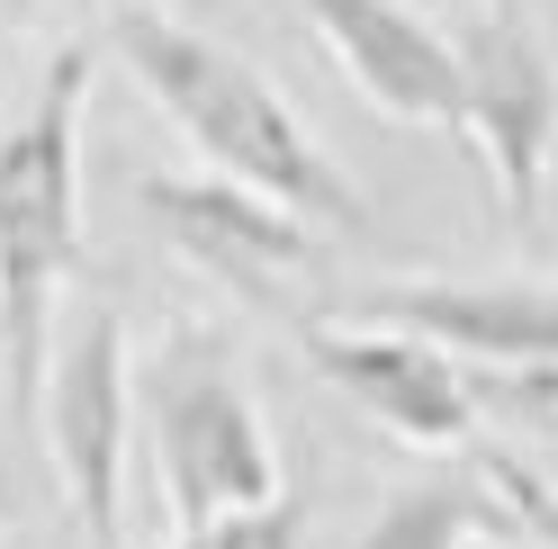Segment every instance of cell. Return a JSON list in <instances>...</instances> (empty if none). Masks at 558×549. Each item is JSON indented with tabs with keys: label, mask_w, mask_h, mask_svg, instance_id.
Listing matches in <instances>:
<instances>
[{
	"label": "cell",
	"mask_w": 558,
	"mask_h": 549,
	"mask_svg": "<svg viewBox=\"0 0 558 549\" xmlns=\"http://www.w3.org/2000/svg\"><path fill=\"white\" fill-rule=\"evenodd\" d=\"M109 46L126 54V73L145 82L154 109L198 145L207 171H234V181L289 198L298 217H325V225L361 217V198L342 190L333 154L298 126V109L279 99V82L262 73V63H243L234 46H217L207 27L171 19V10H118Z\"/></svg>",
	"instance_id": "cell-1"
},
{
	"label": "cell",
	"mask_w": 558,
	"mask_h": 549,
	"mask_svg": "<svg viewBox=\"0 0 558 549\" xmlns=\"http://www.w3.org/2000/svg\"><path fill=\"white\" fill-rule=\"evenodd\" d=\"M82 99H90V46H54L37 99L0 126V361L10 405L37 432V388L54 352V297L82 261Z\"/></svg>",
	"instance_id": "cell-2"
},
{
	"label": "cell",
	"mask_w": 558,
	"mask_h": 549,
	"mask_svg": "<svg viewBox=\"0 0 558 549\" xmlns=\"http://www.w3.org/2000/svg\"><path fill=\"white\" fill-rule=\"evenodd\" d=\"M135 396H145V441H154V468H162V496H171L181 532L279 496L270 424L207 342H171Z\"/></svg>",
	"instance_id": "cell-3"
},
{
	"label": "cell",
	"mask_w": 558,
	"mask_h": 549,
	"mask_svg": "<svg viewBox=\"0 0 558 549\" xmlns=\"http://www.w3.org/2000/svg\"><path fill=\"white\" fill-rule=\"evenodd\" d=\"M126 424H135V369H126V316L118 297H90L46 352V441L54 477L73 496L82 540L118 549V477H126Z\"/></svg>",
	"instance_id": "cell-4"
},
{
	"label": "cell",
	"mask_w": 558,
	"mask_h": 549,
	"mask_svg": "<svg viewBox=\"0 0 558 549\" xmlns=\"http://www.w3.org/2000/svg\"><path fill=\"white\" fill-rule=\"evenodd\" d=\"M460 82H469L460 135L486 154L496 198H505L513 217H532L549 135H558V73H549V54L513 27V10H486V19L469 27V46H460Z\"/></svg>",
	"instance_id": "cell-5"
},
{
	"label": "cell",
	"mask_w": 558,
	"mask_h": 549,
	"mask_svg": "<svg viewBox=\"0 0 558 549\" xmlns=\"http://www.w3.org/2000/svg\"><path fill=\"white\" fill-rule=\"evenodd\" d=\"M145 217L198 270H217V280H234V289H270V280H289V270L316 261L306 217L289 208V198L234 181V171H154L145 181Z\"/></svg>",
	"instance_id": "cell-6"
},
{
	"label": "cell",
	"mask_w": 558,
	"mask_h": 549,
	"mask_svg": "<svg viewBox=\"0 0 558 549\" xmlns=\"http://www.w3.org/2000/svg\"><path fill=\"white\" fill-rule=\"evenodd\" d=\"M306 361H316L369 424H388L397 441H424V451L469 441V379H460V361H450L433 333H414V325L325 333L316 325V333H306Z\"/></svg>",
	"instance_id": "cell-7"
},
{
	"label": "cell",
	"mask_w": 558,
	"mask_h": 549,
	"mask_svg": "<svg viewBox=\"0 0 558 549\" xmlns=\"http://www.w3.org/2000/svg\"><path fill=\"white\" fill-rule=\"evenodd\" d=\"M306 19L325 27V46L342 54L352 90L378 118L405 126H450L469 118V82H460V46H441L405 0H306Z\"/></svg>",
	"instance_id": "cell-8"
},
{
	"label": "cell",
	"mask_w": 558,
	"mask_h": 549,
	"mask_svg": "<svg viewBox=\"0 0 558 549\" xmlns=\"http://www.w3.org/2000/svg\"><path fill=\"white\" fill-rule=\"evenodd\" d=\"M369 316L433 333L441 352H469V361H558V289H513V280H405V289H378Z\"/></svg>",
	"instance_id": "cell-9"
},
{
	"label": "cell",
	"mask_w": 558,
	"mask_h": 549,
	"mask_svg": "<svg viewBox=\"0 0 558 549\" xmlns=\"http://www.w3.org/2000/svg\"><path fill=\"white\" fill-rule=\"evenodd\" d=\"M469 532H477L469 487H405V496L369 523L361 549H469Z\"/></svg>",
	"instance_id": "cell-10"
},
{
	"label": "cell",
	"mask_w": 558,
	"mask_h": 549,
	"mask_svg": "<svg viewBox=\"0 0 558 549\" xmlns=\"http://www.w3.org/2000/svg\"><path fill=\"white\" fill-rule=\"evenodd\" d=\"M171 549H306V513H298L289 496H270V504L217 513V523H190Z\"/></svg>",
	"instance_id": "cell-11"
},
{
	"label": "cell",
	"mask_w": 558,
	"mask_h": 549,
	"mask_svg": "<svg viewBox=\"0 0 558 549\" xmlns=\"http://www.w3.org/2000/svg\"><path fill=\"white\" fill-rule=\"evenodd\" d=\"M486 487L505 496V513L522 523V540L558 549V487H549L541 468H522V460H486Z\"/></svg>",
	"instance_id": "cell-12"
},
{
	"label": "cell",
	"mask_w": 558,
	"mask_h": 549,
	"mask_svg": "<svg viewBox=\"0 0 558 549\" xmlns=\"http://www.w3.org/2000/svg\"><path fill=\"white\" fill-rule=\"evenodd\" d=\"M486 388H496L505 415H522L541 441H558V361H522V369H505V379H486Z\"/></svg>",
	"instance_id": "cell-13"
}]
</instances>
